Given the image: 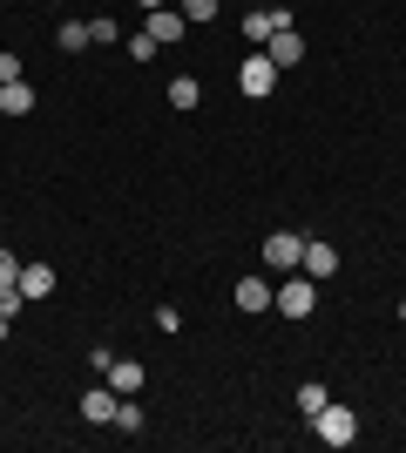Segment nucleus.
<instances>
[{"label":"nucleus","instance_id":"obj_1","mask_svg":"<svg viewBox=\"0 0 406 453\" xmlns=\"http://www.w3.org/2000/svg\"><path fill=\"white\" fill-rule=\"evenodd\" d=\"M311 304H318V278H305V271H291L285 284H271V311H278V319H311Z\"/></svg>","mask_w":406,"mask_h":453},{"label":"nucleus","instance_id":"obj_2","mask_svg":"<svg viewBox=\"0 0 406 453\" xmlns=\"http://www.w3.org/2000/svg\"><path fill=\"white\" fill-rule=\"evenodd\" d=\"M311 434L326 440V447H352V440H359V413L339 406V399H326V406L311 413Z\"/></svg>","mask_w":406,"mask_h":453},{"label":"nucleus","instance_id":"obj_3","mask_svg":"<svg viewBox=\"0 0 406 453\" xmlns=\"http://www.w3.org/2000/svg\"><path fill=\"white\" fill-rule=\"evenodd\" d=\"M142 35H149L156 48H176V41L190 35V20H183V7H149V14H142Z\"/></svg>","mask_w":406,"mask_h":453},{"label":"nucleus","instance_id":"obj_4","mask_svg":"<svg viewBox=\"0 0 406 453\" xmlns=\"http://www.w3.org/2000/svg\"><path fill=\"white\" fill-rule=\"evenodd\" d=\"M291 27V7H264V0H257L251 14H244V41H251V48H264L271 35H285Z\"/></svg>","mask_w":406,"mask_h":453},{"label":"nucleus","instance_id":"obj_5","mask_svg":"<svg viewBox=\"0 0 406 453\" xmlns=\"http://www.w3.org/2000/svg\"><path fill=\"white\" fill-rule=\"evenodd\" d=\"M237 88L251 95V102H264L271 88H278V68H271V55L257 48V55H244V68H237Z\"/></svg>","mask_w":406,"mask_h":453},{"label":"nucleus","instance_id":"obj_6","mask_svg":"<svg viewBox=\"0 0 406 453\" xmlns=\"http://www.w3.org/2000/svg\"><path fill=\"white\" fill-rule=\"evenodd\" d=\"M116 406H122V393L109 379H96V386L81 393V419H88V426H116Z\"/></svg>","mask_w":406,"mask_h":453},{"label":"nucleus","instance_id":"obj_7","mask_svg":"<svg viewBox=\"0 0 406 453\" xmlns=\"http://www.w3.org/2000/svg\"><path fill=\"white\" fill-rule=\"evenodd\" d=\"M298 257H305V237H291V230L264 237V271H298Z\"/></svg>","mask_w":406,"mask_h":453},{"label":"nucleus","instance_id":"obj_8","mask_svg":"<svg viewBox=\"0 0 406 453\" xmlns=\"http://www.w3.org/2000/svg\"><path fill=\"white\" fill-rule=\"evenodd\" d=\"M298 271H305V278H332V271H339V244H326V237H305V257H298Z\"/></svg>","mask_w":406,"mask_h":453},{"label":"nucleus","instance_id":"obj_9","mask_svg":"<svg viewBox=\"0 0 406 453\" xmlns=\"http://www.w3.org/2000/svg\"><path fill=\"white\" fill-rule=\"evenodd\" d=\"M231 298H237V311H251V319H257V311H271V278H257V271H251V278H237Z\"/></svg>","mask_w":406,"mask_h":453},{"label":"nucleus","instance_id":"obj_10","mask_svg":"<svg viewBox=\"0 0 406 453\" xmlns=\"http://www.w3.org/2000/svg\"><path fill=\"white\" fill-rule=\"evenodd\" d=\"M264 55H271V68H298V61H305V41H298V27L271 35V41H264Z\"/></svg>","mask_w":406,"mask_h":453},{"label":"nucleus","instance_id":"obj_11","mask_svg":"<svg viewBox=\"0 0 406 453\" xmlns=\"http://www.w3.org/2000/svg\"><path fill=\"white\" fill-rule=\"evenodd\" d=\"M102 379H109V386H116L122 399H135V393H142V386H149V372H142V365H135V359H116V365H109V372H102Z\"/></svg>","mask_w":406,"mask_h":453},{"label":"nucleus","instance_id":"obj_12","mask_svg":"<svg viewBox=\"0 0 406 453\" xmlns=\"http://www.w3.org/2000/svg\"><path fill=\"white\" fill-rule=\"evenodd\" d=\"M48 291H55V271H48V265H20V298L41 304Z\"/></svg>","mask_w":406,"mask_h":453},{"label":"nucleus","instance_id":"obj_13","mask_svg":"<svg viewBox=\"0 0 406 453\" xmlns=\"http://www.w3.org/2000/svg\"><path fill=\"white\" fill-rule=\"evenodd\" d=\"M55 48H61V55H81V48H96V41H88V20H61V27H55Z\"/></svg>","mask_w":406,"mask_h":453},{"label":"nucleus","instance_id":"obj_14","mask_svg":"<svg viewBox=\"0 0 406 453\" xmlns=\"http://www.w3.org/2000/svg\"><path fill=\"white\" fill-rule=\"evenodd\" d=\"M34 109V88L27 81H0V115H27Z\"/></svg>","mask_w":406,"mask_h":453},{"label":"nucleus","instance_id":"obj_15","mask_svg":"<svg viewBox=\"0 0 406 453\" xmlns=\"http://www.w3.org/2000/svg\"><path fill=\"white\" fill-rule=\"evenodd\" d=\"M326 399H332V393H326V379H305V386H298V413L311 419L318 406H326Z\"/></svg>","mask_w":406,"mask_h":453},{"label":"nucleus","instance_id":"obj_16","mask_svg":"<svg viewBox=\"0 0 406 453\" xmlns=\"http://www.w3.org/2000/svg\"><path fill=\"white\" fill-rule=\"evenodd\" d=\"M196 102H203V88H196L190 75H176L170 81V109H196Z\"/></svg>","mask_w":406,"mask_h":453},{"label":"nucleus","instance_id":"obj_17","mask_svg":"<svg viewBox=\"0 0 406 453\" xmlns=\"http://www.w3.org/2000/svg\"><path fill=\"white\" fill-rule=\"evenodd\" d=\"M217 7H224V0H183V20H190V27H211Z\"/></svg>","mask_w":406,"mask_h":453},{"label":"nucleus","instance_id":"obj_18","mask_svg":"<svg viewBox=\"0 0 406 453\" xmlns=\"http://www.w3.org/2000/svg\"><path fill=\"white\" fill-rule=\"evenodd\" d=\"M88 41H96V48H109V41H122L116 14H96V20H88Z\"/></svg>","mask_w":406,"mask_h":453},{"label":"nucleus","instance_id":"obj_19","mask_svg":"<svg viewBox=\"0 0 406 453\" xmlns=\"http://www.w3.org/2000/svg\"><path fill=\"white\" fill-rule=\"evenodd\" d=\"M116 434H142V406H135V399L116 406Z\"/></svg>","mask_w":406,"mask_h":453},{"label":"nucleus","instance_id":"obj_20","mask_svg":"<svg viewBox=\"0 0 406 453\" xmlns=\"http://www.w3.org/2000/svg\"><path fill=\"white\" fill-rule=\"evenodd\" d=\"M27 311V298H20V284H0V319H20Z\"/></svg>","mask_w":406,"mask_h":453},{"label":"nucleus","instance_id":"obj_21","mask_svg":"<svg viewBox=\"0 0 406 453\" xmlns=\"http://www.w3.org/2000/svg\"><path fill=\"white\" fill-rule=\"evenodd\" d=\"M156 55H163V48H156L149 35H129V61H156Z\"/></svg>","mask_w":406,"mask_h":453},{"label":"nucleus","instance_id":"obj_22","mask_svg":"<svg viewBox=\"0 0 406 453\" xmlns=\"http://www.w3.org/2000/svg\"><path fill=\"white\" fill-rule=\"evenodd\" d=\"M156 332H183V311H176V304H156Z\"/></svg>","mask_w":406,"mask_h":453},{"label":"nucleus","instance_id":"obj_23","mask_svg":"<svg viewBox=\"0 0 406 453\" xmlns=\"http://www.w3.org/2000/svg\"><path fill=\"white\" fill-rule=\"evenodd\" d=\"M0 284H20V257L14 250H0Z\"/></svg>","mask_w":406,"mask_h":453},{"label":"nucleus","instance_id":"obj_24","mask_svg":"<svg viewBox=\"0 0 406 453\" xmlns=\"http://www.w3.org/2000/svg\"><path fill=\"white\" fill-rule=\"evenodd\" d=\"M0 81H27V68H20V55H0Z\"/></svg>","mask_w":406,"mask_h":453},{"label":"nucleus","instance_id":"obj_25","mask_svg":"<svg viewBox=\"0 0 406 453\" xmlns=\"http://www.w3.org/2000/svg\"><path fill=\"white\" fill-rule=\"evenodd\" d=\"M135 7H142V14H149V7H170V0H135Z\"/></svg>","mask_w":406,"mask_h":453},{"label":"nucleus","instance_id":"obj_26","mask_svg":"<svg viewBox=\"0 0 406 453\" xmlns=\"http://www.w3.org/2000/svg\"><path fill=\"white\" fill-rule=\"evenodd\" d=\"M7 332H14V319H0V339H7Z\"/></svg>","mask_w":406,"mask_h":453},{"label":"nucleus","instance_id":"obj_27","mask_svg":"<svg viewBox=\"0 0 406 453\" xmlns=\"http://www.w3.org/2000/svg\"><path fill=\"white\" fill-rule=\"evenodd\" d=\"M400 325H406V298H400Z\"/></svg>","mask_w":406,"mask_h":453},{"label":"nucleus","instance_id":"obj_28","mask_svg":"<svg viewBox=\"0 0 406 453\" xmlns=\"http://www.w3.org/2000/svg\"><path fill=\"white\" fill-rule=\"evenodd\" d=\"M251 7H257V0H251Z\"/></svg>","mask_w":406,"mask_h":453}]
</instances>
